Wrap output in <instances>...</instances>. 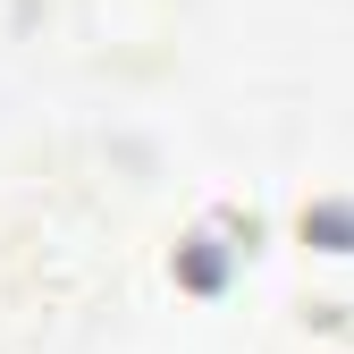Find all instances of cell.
<instances>
[{"label":"cell","mask_w":354,"mask_h":354,"mask_svg":"<svg viewBox=\"0 0 354 354\" xmlns=\"http://www.w3.org/2000/svg\"><path fill=\"white\" fill-rule=\"evenodd\" d=\"M304 236L321 253H354V203H313L304 211Z\"/></svg>","instance_id":"obj_1"},{"label":"cell","mask_w":354,"mask_h":354,"mask_svg":"<svg viewBox=\"0 0 354 354\" xmlns=\"http://www.w3.org/2000/svg\"><path fill=\"white\" fill-rule=\"evenodd\" d=\"M177 279H186V287H219V279H228V253H219V236H194L186 253H177Z\"/></svg>","instance_id":"obj_2"}]
</instances>
